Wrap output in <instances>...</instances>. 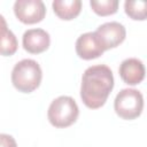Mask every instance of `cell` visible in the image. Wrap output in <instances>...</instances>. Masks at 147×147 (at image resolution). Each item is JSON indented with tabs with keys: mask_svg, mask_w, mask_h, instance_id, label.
<instances>
[{
	"mask_svg": "<svg viewBox=\"0 0 147 147\" xmlns=\"http://www.w3.org/2000/svg\"><path fill=\"white\" fill-rule=\"evenodd\" d=\"M114 88V76L109 67L98 64L88 67L82 77L80 98L90 109L101 108Z\"/></svg>",
	"mask_w": 147,
	"mask_h": 147,
	"instance_id": "1",
	"label": "cell"
},
{
	"mask_svg": "<svg viewBox=\"0 0 147 147\" xmlns=\"http://www.w3.org/2000/svg\"><path fill=\"white\" fill-rule=\"evenodd\" d=\"M42 71L37 61L24 59L17 62L11 71V83L22 93H31L41 83Z\"/></svg>",
	"mask_w": 147,
	"mask_h": 147,
	"instance_id": "2",
	"label": "cell"
},
{
	"mask_svg": "<svg viewBox=\"0 0 147 147\" xmlns=\"http://www.w3.org/2000/svg\"><path fill=\"white\" fill-rule=\"evenodd\" d=\"M79 115V108L76 101L68 95H61L54 99L47 111V118L49 123L59 129L68 127L72 125Z\"/></svg>",
	"mask_w": 147,
	"mask_h": 147,
	"instance_id": "3",
	"label": "cell"
},
{
	"mask_svg": "<svg viewBox=\"0 0 147 147\" xmlns=\"http://www.w3.org/2000/svg\"><path fill=\"white\" fill-rule=\"evenodd\" d=\"M114 109L121 118L126 121L139 117L144 109L142 94L136 88H123L115 98Z\"/></svg>",
	"mask_w": 147,
	"mask_h": 147,
	"instance_id": "4",
	"label": "cell"
},
{
	"mask_svg": "<svg viewBox=\"0 0 147 147\" xmlns=\"http://www.w3.org/2000/svg\"><path fill=\"white\" fill-rule=\"evenodd\" d=\"M14 14L24 24H36L44 20L46 7L40 0H17L14 3Z\"/></svg>",
	"mask_w": 147,
	"mask_h": 147,
	"instance_id": "5",
	"label": "cell"
},
{
	"mask_svg": "<svg viewBox=\"0 0 147 147\" xmlns=\"http://www.w3.org/2000/svg\"><path fill=\"white\" fill-rule=\"evenodd\" d=\"M105 51L117 47L126 37V30L118 22H107L98 26L94 31Z\"/></svg>",
	"mask_w": 147,
	"mask_h": 147,
	"instance_id": "6",
	"label": "cell"
},
{
	"mask_svg": "<svg viewBox=\"0 0 147 147\" xmlns=\"http://www.w3.org/2000/svg\"><path fill=\"white\" fill-rule=\"evenodd\" d=\"M105 49L101 46L95 32H86L76 40V53L83 60H93L103 54Z\"/></svg>",
	"mask_w": 147,
	"mask_h": 147,
	"instance_id": "7",
	"label": "cell"
},
{
	"mask_svg": "<svg viewBox=\"0 0 147 147\" xmlns=\"http://www.w3.org/2000/svg\"><path fill=\"white\" fill-rule=\"evenodd\" d=\"M23 48L31 54H40L48 49L51 44L49 33L42 29H30L23 33Z\"/></svg>",
	"mask_w": 147,
	"mask_h": 147,
	"instance_id": "8",
	"label": "cell"
},
{
	"mask_svg": "<svg viewBox=\"0 0 147 147\" xmlns=\"http://www.w3.org/2000/svg\"><path fill=\"white\" fill-rule=\"evenodd\" d=\"M119 76L122 78V80L127 84V85H138L140 84L144 78H145V74H146V69L144 63L136 57H130L124 60L118 69Z\"/></svg>",
	"mask_w": 147,
	"mask_h": 147,
	"instance_id": "9",
	"label": "cell"
},
{
	"mask_svg": "<svg viewBox=\"0 0 147 147\" xmlns=\"http://www.w3.org/2000/svg\"><path fill=\"white\" fill-rule=\"evenodd\" d=\"M55 15L64 21L76 18L82 10L80 0H55L52 3Z\"/></svg>",
	"mask_w": 147,
	"mask_h": 147,
	"instance_id": "10",
	"label": "cell"
},
{
	"mask_svg": "<svg viewBox=\"0 0 147 147\" xmlns=\"http://www.w3.org/2000/svg\"><path fill=\"white\" fill-rule=\"evenodd\" d=\"M1 20V41H0V52L2 56H10L13 55L18 47L17 39L15 34L7 28L6 21L3 16H0Z\"/></svg>",
	"mask_w": 147,
	"mask_h": 147,
	"instance_id": "11",
	"label": "cell"
},
{
	"mask_svg": "<svg viewBox=\"0 0 147 147\" xmlns=\"http://www.w3.org/2000/svg\"><path fill=\"white\" fill-rule=\"evenodd\" d=\"M125 14L134 21L147 20V0H126L124 2Z\"/></svg>",
	"mask_w": 147,
	"mask_h": 147,
	"instance_id": "12",
	"label": "cell"
},
{
	"mask_svg": "<svg viewBox=\"0 0 147 147\" xmlns=\"http://www.w3.org/2000/svg\"><path fill=\"white\" fill-rule=\"evenodd\" d=\"M90 6L99 16L113 15L118 9V0H91Z\"/></svg>",
	"mask_w": 147,
	"mask_h": 147,
	"instance_id": "13",
	"label": "cell"
},
{
	"mask_svg": "<svg viewBox=\"0 0 147 147\" xmlns=\"http://www.w3.org/2000/svg\"><path fill=\"white\" fill-rule=\"evenodd\" d=\"M0 140H1V147H17V144L15 139L6 133L0 134Z\"/></svg>",
	"mask_w": 147,
	"mask_h": 147,
	"instance_id": "14",
	"label": "cell"
}]
</instances>
